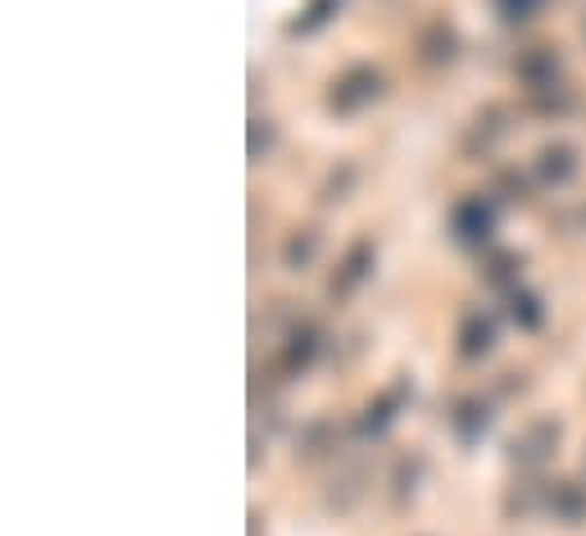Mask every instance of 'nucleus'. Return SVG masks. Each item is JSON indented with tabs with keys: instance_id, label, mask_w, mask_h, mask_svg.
Listing matches in <instances>:
<instances>
[{
	"instance_id": "nucleus-1",
	"label": "nucleus",
	"mask_w": 586,
	"mask_h": 536,
	"mask_svg": "<svg viewBox=\"0 0 586 536\" xmlns=\"http://www.w3.org/2000/svg\"><path fill=\"white\" fill-rule=\"evenodd\" d=\"M573 155L560 146V150H541V169H545V178H555V182H568L573 178V169L577 164H568Z\"/></svg>"
}]
</instances>
